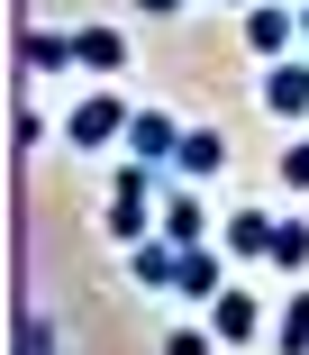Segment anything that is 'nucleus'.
I'll return each instance as SVG.
<instances>
[{"mask_svg":"<svg viewBox=\"0 0 309 355\" xmlns=\"http://www.w3.org/2000/svg\"><path fill=\"white\" fill-rule=\"evenodd\" d=\"M100 219H109V237H118V246L154 237V219H164V182H154L145 164H127V173L109 182V209H100Z\"/></svg>","mask_w":309,"mask_h":355,"instance_id":"obj_1","label":"nucleus"},{"mask_svg":"<svg viewBox=\"0 0 309 355\" xmlns=\"http://www.w3.org/2000/svg\"><path fill=\"white\" fill-rule=\"evenodd\" d=\"M127 101L118 92H82V101H73L64 110V146H82V155H100V146H127Z\"/></svg>","mask_w":309,"mask_h":355,"instance_id":"obj_2","label":"nucleus"},{"mask_svg":"<svg viewBox=\"0 0 309 355\" xmlns=\"http://www.w3.org/2000/svg\"><path fill=\"white\" fill-rule=\"evenodd\" d=\"M173 155H182V119H173V110H136V119H127V164L173 173Z\"/></svg>","mask_w":309,"mask_h":355,"instance_id":"obj_3","label":"nucleus"},{"mask_svg":"<svg viewBox=\"0 0 309 355\" xmlns=\"http://www.w3.org/2000/svg\"><path fill=\"white\" fill-rule=\"evenodd\" d=\"M246 46H255L264 64L300 55V10H291V0H255V10H246Z\"/></svg>","mask_w":309,"mask_h":355,"instance_id":"obj_4","label":"nucleus"},{"mask_svg":"<svg viewBox=\"0 0 309 355\" xmlns=\"http://www.w3.org/2000/svg\"><path fill=\"white\" fill-rule=\"evenodd\" d=\"M209 337H218V346H255V337H264V301L227 282V292L209 301Z\"/></svg>","mask_w":309,"mask_h":355,"instance_id":"obj_5","label":"nucleus"},{"mask_svg":"<svg viewBox=\"0 0 309 355\" xmlns=\"http://www.w3.org/2000/svg\"><path fill=\"white\" fill-rule=\"evenodd\" d=\"M227 292V246H182V273H173V301H218Z\"/></svg>","mask_w":309,"mask_h":355,"instance_id":"obj_6","label":"nucleus"},{"mask_svg":"<svg viewBox=\"0 0 309 355\" xmlns=\"http://www.w3.org/2000/svg\"><path fill=\"white\" fill-rule=\"evenodd\" d=\"M154 237H173V246H209V209L191 182H164V219H154Z\"/></svg>","mask_w":309,"mask_h":355,"instance_id":"obj_7","label":"nucleus"},{"mask_svg":"<svg viewBox=\"0 0 309 355\" xmlns=\"http://www.w3.org/2000/svg\"><path fill=\"white\" fill-rule=\"evenodd\" d=\"M264 110H273V119H309V55L264 64Z\"/></svg>","mask_w":309,"mask_h":355,"instance_id":"obj_8","label":"nucleus"},{"mask_svg":"<svg viewBox=\"0 0 309 355\" xmlns=\"http://www.w3.org/2000/svg\"><path fill=\"white\" fill-rule=\"evenodd\" d=\"M127 273H136V292H173L182 246H173V237H136V246H127Z\"/></svg>","mask_w":309,"mask_h":355,"instance_id":"obj_9","label":"nucleus"},{"mask_svg":"<svg viewBox=\"0 0 309 355\" xmlns=\"http://www.w3.org/2000/svg\"><path fill=\"white\" fill-rule=\"evenodd\" d=\"M227 164V137L218 128H182V155H173V182H209Z\"/></svg>","mask_w":309,"mask_h":355,"instance_id":"obj_10","label":"nucleus"},{"mask_svg":"<svg viewBox=\"0 0 309 355\" xmlns=\"http://www.w3.org/2000/svg\"><path fill=\"white\" fill-rule=\"evenodd\" d=\"M19 55L37 64V73H64V64H82V37H64V28H28Z\"/></svg>","mask_w":309,"mask_h":355,"instance_id":"obj_11","label":"nucleus"},{"mask_svg":"<svg viewBox=\"0 0 309 355\" xmlns=\"http://www.w3.org/2000/svg\"><path fill=\"white\" fill-rule=\"evenodd\" d=\"M273 228H282V219H264V209H237V219L218 228V246H227V255H273Z\"/></svg>","mask_w":309,"mask_h":355,"instance_id":"obj_12","label":"nucleus"},{"mask_svg":"<svg viewBox=\"0 0 309 355\" xmlns=\"http://www.w3.org/2000/svg\"><path fill=\"white\" fill-rule=\"evenodd\" d=\"M73 37H82V73H100V83L127 73V37L118 28H73Z\"/></svg>","mask_w":309,"mask_h":355,"instance_id":"obj_13","label":"nucleus"},{"mask_svg":"<svg viewBox=\"0 0 309 355\" xmlns=\"http://www.w3.org/2000/svg\"><path fill=\"white\" fill-rule=\"evenodd\" d=\"M264 264H282V273H309V219H282L273 228V255Z\"/></svg>","mask_w":309,"mask_h":355,"instance_id":"obj_14","label":"nucleus"},{"mask_svg":"<svg viewBox=\"0 0 309 355\" xmlns=\"http://www.w3.org/2000/svg\"><path fill=\"white\" fill-rule=\"evenodd\" d=\"M273 337H282V355H309V292L282 301V328H273Z\"/></svg>","mask_w":309,"mask_h":355,"instance_id":"obj_15","label":"nucleus"},{"mask_svg":"<svg viewBox=\"0 0 309 355\" xmlns=\"http://www.w3.org/2000/svg\"><path fill=\"white\" fill-rule=\"evenodd\" d=\"M19 355H55V319H19Z\"/></svg>","mask_w":309,"mask_h":355,"instance_id":"obj_16","label":"nucleus"},{"mask_svg":"<svg viewBox=\"0 0 309 355\" xmlns=\"http://www.w3.org/2000/svg\"><path fill=\"white\" fill-rule=\"evenodd\" d=\"M282 191H309V137H300V146L282 155Z\"/></svg>","mask_w":309,"mask_h":355,"instance_id":"obj_17","label":"nucleus"},{"mask_svg":"<svg viewBox=\"0 0 309 355\" xmlns=\"http://www.w3.org/2000/svg\"><path fill=\"white\" fill-rule=\"evenodd\" d=\"M164 355H209V328H173V337H164Z\"/></svg>","mask_w":309,"mask_h":355,"instance_id":"obj_18","label":"nucleus"},{"mask_svg":"<svg viewBox=\"0 0 309 355\" xmlns=\"http://www.w3.org/2000/svg\"><path fill=\"white\" fill-rule=\"evenodd\" d=\"M136 10H145V19H173V10H182V0H136Z\"/></svg>","mask_w":309,"mask_h":355,"instance_id":"obj_19","label":"nucleus"},{"mask_svg":"<svg viewBox=\"0 0 309 355\" xmlns=\"http://www.w3.org/2000/svg\"><path fill=\"white\" fill-rule=\"evenodd\" d=\"M300 46H309V0H300Z\"/></svg>","mask_w":309,"mask_h":355,"instance_id":"obj_20","label":"nucleus"},{"mask_svg":"<svg viewBox=\"0 0 309 355\" xmlns=\"http://www.w3.org/2000/svg\"><path fill=\"white\" fill-rule=\"evenodd\" d=\"M237 10H255V0H237Z\"/></svg>","mask_w":309,"mask_h":355,"instance_id":"obj_21","label":"nucleus"}]
</instances>
